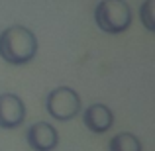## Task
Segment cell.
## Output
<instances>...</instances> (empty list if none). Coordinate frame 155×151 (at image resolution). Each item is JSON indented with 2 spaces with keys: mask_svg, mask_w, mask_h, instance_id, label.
I'll use <instances>...</instances> for the list:
<instances>
[{
  "mask_svg": "<svg viewBox=\"0 0 155 151\" xmlns=\"http://www.w3.org/2000/svg\"><path fill=\"white\" fill-rule=\"evenodd\" d=\"M83 122L92 133H104L114 126V114L106 104H91L83 112Z\"/></svg>",
  "mask_w": 155,
  "mask_h": 151,
  "instance_id": "6",
  "label": "cell"
},
{
  "mask_svg": "<svg viewBox=\"0 0 155 151\" xmlns=\"http://www.w3.org/2000/svg\"><path fill=\"white\" fill-rule=\"evenodd\" d=\"M94 22L106 34H122L132 24V10L126 0H100L94 8Z\"/></svg>",
  "mask_w": 155,
  "mask_h": 151,
  "instance_id": "2",
  "label": "cell"
},
{
  "mask_svg": "<svg viewBox=\"0 0 155 151\" xmlns=\"http://www.w3.org/2000/svg\"><path fill=\"white\" fill-rule=\"evenodd\" d=\"M45 110L53 120L69 122L81 114V96L71 87H57L45 96Z\"/></svg>",
  "mask_w": 155,
  "mask_h": 151,
  "instance_id": "3",
  "label": "cell"
},
{
  "mask_svg": "<svg viewBox=\"0 0 155 151\" xmlns=\"http://www.w3.org/2000/svg\"><path fill=\"white\" fill-rule=\"evenodd\" d=\"M26 120V106L18 94L4 92L0 94V128L14 130L20 128Z\"/></svg>",
  "mask_w": 155,
  "mask_h": 151,
  "instance_id": "4",
  "label": "cell"
},
{
  "mask_svg": "<svg viewBox=\"0 0 155 151\" xmlns=\"http://www.w3.org/2000/svg\"><path fill=\"white\" fill-rule=\"evenodd\" d=\"M38 53L34 31L24 26H10L0 34V57L10 65H26Z\"/></svg>",
  "mask_w": 155,
  "mask_h": 151,
  "instance_id": "1",
  "label": "cell"
},
{
  "mask_svg": "<svg viewBox=\"0 0 155 151\" xmlns=\"http://www.w3.org/2000/svg\"><path fill=\"white\" fill-rule=\"evenodd\" d=\"M108 151H141V141L130 132H122L114 136L108 143Z\"/></svg>",
  "mask_w": 155,
  "mask_h": 151,
  "instance_id": "7",
  "label": "cell"
},
{
  "mask_svg": "<svg viewBox=\"0 0 155 151\" xmlns=\"http://www.w3.org/2000/svg\"><path fill=\"white\" fill-rule=\"evenodd\" d=\"M28 145L34 151H53L59 143V133L47 122H38V124L30 126L26 133Z\"/></svg>",
  "mask_w": 155,
  "mask_h": 151,
  "instance_id": "5",
  "label": "cell"
},
{
  "mask_svg": "<svg viewBox=\"0 0 155 151\" xmlns=\"http://www.w3.org/2000/svg\"><path fill=\"white\" fill-rule=\"evenodd\" d=\"M140 16H141V22H143L145 30L153 31L155 30V22H153V0H145L143 6L140 8Z\"/></svg>",
  "mask_w": 155,
  "mask_h": 151,
  "instance_id": "8",
  "label": "cell"
}]
</instances>
